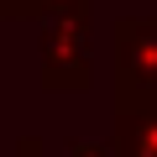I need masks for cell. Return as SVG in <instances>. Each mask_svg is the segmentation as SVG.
Segmentation results:
<instances>
[{"instance_id": "obj_1", "label": "cell", "mask_w": 157, "mask_h": 157, "mask_svg": "<svg viewBox=\"0 0 157 157\" xmlns=\"http://www.w3.org/2000/svg\"><path fill=\"white\" fill-rule=\"evenodd\" d=\"M115 105H157V16H121L110 26Z\"/></svg>"}, {"instance_id": "obj_2", "label": "cell", "mask_w": 157, "mask_h": 157, "mask_svg": "<svg viewBox=\"0 0 157 157\" xmlns=\"http://www.w3.org/2000/svg\"><path fill=\"white\" fill-rule=\"evenodd\" d=\"M42 26V89L73 94L89 89L94 63H89V26L94 21H37Z\"/></svg>"}, {"instance_id": "obj_3", "label": "cell", "mask_w": 157, "mask_h": 157, "mask_svg": "<svg viewBox=\"0 0 157 157\" xmlns=\"http://www.w3.org/2000/svg\"><path fill=\"white\" fill-rule=\"evenodd\" d=\"M110 157H157V105H115Z\"/></svg>"}, {"instance_id": "obj_4", "label": "cell", "mask_w": 157, "mask_h": 157, "mask_svg": "<svg viewBox=\"0 0 157 157\" xmlns=\"http://www.w3.org/2000/svg\"><path fill=\"white\" fill-rule=\"evenodd\" d=\"M0 21H94V0H0Z\"/></svg>"}, {"instance_id": "obj_5", "label": "cell", "mask_w": 157, "mask_h": 157, "mask_svg": "<svg viewBox=\"0 0 157 157\" xmlns=\"http://www.w3.org/2000/svg\"><path fill=\"white\" fill-rule=\"evenodd\" d=\"M68 157H110V141H73Z\"/></svg>"}, {"instance_id": "obj_6", "label": "cell", "mask_w": 157, "mask_h": 157, "mask_svg": "<svg viewBox=\"0 0 157 157\" xmlns=\"http://www.w3.org/2000/svg\"><path fill=\"white\" fill-rule=\"evenodd\" d=\"M11 157H52V152H47V147H42L37 136H21V141L11 147Z\"/></svg>"}]
</instances>
